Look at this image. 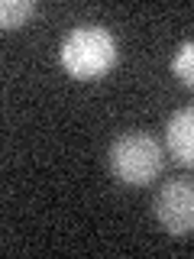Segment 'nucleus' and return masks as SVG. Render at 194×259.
I'll list each match as a JSON object with an SVG mask.
<instances>
[{"label": "nucleus", "instance_id": "obj_1", "mask_svg": "<svg viewBox=\"0 0 194 259\" xmlns=\"http://www.w3.org/2000/svg\"><path fill=\"white\" fill-rule=\"evenodd\" d=\"M117 36L104 26H94V23H81L62 39L59 59L62 68L68 71L71 78L91 81L101 78L117 65Z\"/></svg>", "mask_w": 194, "mask_h": 259}, {"label": "nucleus", "instance_id": "obj_2", "mask_svg": "<svg viewBox=\"0 0 194 259\" xmlns=\"http://www.w3.org/2000/svg\"><path fill=\"white\" fill-rule=\"evenodd\" d=\"M162 146L149 133H126L110 146V172L126 185H149L162 172Z\"/></svg>", "mask_w": 194, "mask_h": 259}, {"label": "nucleus", "instance_id": "obj_3", "mask_svg": "<svg viewBox=\"0 0 194 259\" xmlns=\"http://www.w3.org/2000/svg\"><path fill=\"white\" fill-rule=\"evenodd\" d=\"M156 217L159 224L165 227L175 237H184V233L194 230V182L188 178H172L165 182L156 194Z\"/></svg>", "mask_w": 194, "mask_h": 259}, {"label": "nucleus", "instance_id": "obj_4", "mask_svg": "<svg viewBox=\"0 0 194 259\" xmlns=\"http://www.w3.org/2000/svg\"><path fill=\"white\" fill-rule=\"evenodd\" d=\"M165 140H168V149H172V156L178 162L194 165V104L175 110L172 117H168Z\"/></svg>", "mask_w": 194, "mask_h": 259}, {"label": "nucleus", "instance_id": "obj_5", "mask_svg": "<svg viewBox=\"0 0 194 259\" xmlns=\"http://www.w3.org/2000/svg\"><path fill=\"white\" fill-rule=\"evenodd\" d=\"M32 10H36L32 0H4V4H0V26L4 29L23 26V20L32 16Z\"/></svg>", "mask_w": 194, "mask_h": 259}, {"label": "nucleus", "instance_id": "obj_6", "mask_svg": "<svg viewBox=\"0 0 194 259\" xmlns=\"http://www.w3.org/2000/svg\"><path fill=\"white\" fill-rule=\"evenodd\" d=\"M172 71H175V78H181L188 88H194V39L178 46V52L172 59Z\"/></svg>", "mask_w": 194, "mask_h": 259}]
</instances>
